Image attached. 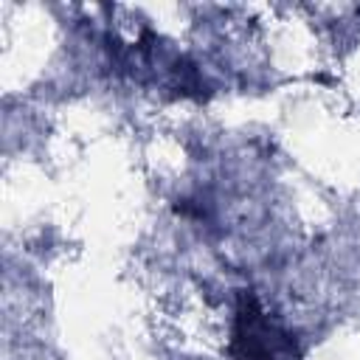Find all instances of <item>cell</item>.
Wrapping results in <instances>:
<instances>
[{
  "label": "cell",
  "instance_id": "obj_1",
  "mask_svg": "<svg viewBox=\"0 0 360 360\" xmlns=\"http://www.w3.org/2000/svg\"><path fill=\"white\" fill-rule=\"evenodd\" d=\"M231 354L236 360H295L298 346L290 332L276 326L259 307L250 290H242L236 301V318L231 332Z\"/></svg>",
  "mask_w": 360,
  "mask_h": 360
}]
</instances>
